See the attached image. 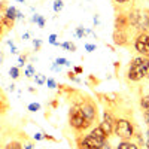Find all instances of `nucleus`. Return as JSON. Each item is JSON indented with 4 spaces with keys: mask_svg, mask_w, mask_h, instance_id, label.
<instances>
[{
    "mask_svg": "<svg viewBox=\"0 0 149 149\" xmlns=\"http://www.w3.org/2000/svg\"><path fill=\"white\" fill-rule=\"evenodd\" d=\"M48 42L51 45H55V46H60V42H57V34H51L48 37Z\"/></svg>",
    "mask_w": 149,
    "mask_h": 149,
    "instance_id": "24",
    "label": "nucleus"
},
{
    "mask_svg": "<svg viewBox=\"0 0 149 149\" xmlns=\"http://www.w3.org/2000/svg\"><path fill=\"white\" fill-rule=\"evenodd\" d=\"M74 74H76V73H73V72H69V73H67V78H69V79H72V81H74V82H78V84H79L81 81H79V79H78L76 76H74Z\"/></svg>",
    "mask_w": 149,
    "mask_h": 149,
    "instance_id": "29",
    "label": "nucleus"
},
{
    "mask_svg": "<svg viewBox=\"0 0 149 149\" xmlns=\"http://www.w3.org/2000/svg\"><path fill=\"white\" fill-rule=\"evenodd\" d=\"M100 127H102L103 133L106 134V137H109V136L113 134L115 118H113V115H112L107 109L104 110V113H103V119H102V122H100Z\"/></svg>",
    "mask_w": 149,
    "mask_h": 149,
    "instance_id": "8",
    "label": "nucleus"
},
{
    "mask_svg": "<svg viewBox=\"0 0 149 149\" xmlns=\"http://www.w3.org/2000/svg\"><path fill=\"white\" fill-rule=\"evenodd\" d=\"M33 46H34V51H39L40 46H42V40L40 39H33Z\"/></svg>",
    "mask_w": 149,
    "mask_h": 149,
    "instance_id": "26",
    "label": "nucleus"
},
{
    "mask_svg": "<svg viewBox=\"0 0 149 149\" xmlns=\"http://www.w3.org/2000/svg\"><path fill=\"white\" fill-rule=\"evenodd\" d=\"M140 107L145 110V109H149V94L148 95H143L140 98Z\"/></svg>",
    "mask_w": 149,
    "mask_h": 149,
    "instance_id": "19",
    "label": "nucleus"
},
{
    "mask_svg": "<svg viewBox=\"0 0 149 149\" xmlns=\"http://www.w3.org/2000/svg\"><path fill=\"white\" fill-rule=\"evenodd\" d=\"M34 81H36L37 85H43L46 82V78H45V74H42V73H36L34 74Z\"/></svg>",
    "mask_w": 149,
    "mask_h": 149,
    "instance_id": "18",
    "label": "nucleus"
},
{
    "mask_svg": "<svg viewBox=\"0 0 149 149\" xmlns=\"http://www.w3.org/2000/svg\"><path fill=\"white\" fill-rule=\"evenodd\" d=\"M17 2H19V3H24V2H26V0H17Z\"/></svg>",
    "mask_w": 149,
    "mask_h": 149,
    "instance_id": "44",
    "label": "nucleus"
},
{
    "mask_svg": "<svg viewBox=\"0 0 149 149\" xmlns=\"http://www.w3.org/2000/svg\"><path fill=\"white\" fill-rule=\"evenodd\" d=\"M130 27L137 29L139 31H146L149 27V10L146 9H133L128 12Z\"/></svg>",
    "mask_w": 149,
    "mask_h": 149,
    "instance_id": "4",
    "label": "nucleus"
},
{
    "mask_svg": "<svg viewBox=\"0 0 149 149\" xmlns=\"http://www.w3.org/2000/svg\"><path fill=\"white\" fill-rule=\"evenodd\" d=\"M130 34L128 30H115L113 31V42L119 46H127L128 45Z\"/></svg>",
    "mask_w": 149,
    "mask_h": 149,
    "instance_id": "9",
    "label": "nucleus"
},
{
    "mask_svg": "<svg viewBox=\"0 0 149 149\" xmlns=\"http://www.w3.org/2000/svg\"><path fill=\"white\" fill-rule=\"evenodd\" d=\"M55 64H57V66H60V67H61V66L69 67V66H70V61H69V60H66V58H60V57H58V58L55 60Z\"/></svg>",
    "mask_w": 149,
    "mask_h": 149,
    "instance_id": "20",
    "label": "nucleus"
},
{
    "mask_svg": "<svg viewBox=\"0 0 149 149\" xmlns=\"http://www.w3.org/2000/svg\"><path fill=\"white\" fill-rule=\"evenodd\" d=\"M2 128H3V122L0 121V131H2Z\"/></svg>",
    "mask_w": 149,
    "mask_h": 149,
    "instance_id": "43",
    "label": "nucleus"
},
{
    "mask_svg": "<svg viewBox=\"0 0 149 149\" xmlns=\"http://www.w3.org/2000/svg\"><path fill=\"white\" fill-rule=\"evenodd\" d=\"M17 19H24V15H22V12H17Z\"/></svg>",
    "mask_w": 149,
    "mask_h": 149,
    "instance_id": "38",
    "label": "nucleus"
},
{
    "mask_svg": "<svg viewBox=\"0 0 149 149\" xmlns=\"http://www.w3.org/2000/svg\"><path fill=\"white\" fill-rule=\"evenodd\" d=\"M8 45H9V48H10V52H12V54H17V52H18V51H17L15 43L12 42V40H8Z\"/></svg>",
    "mask_w": 149,
    "mask_h": 149,
    "instance_id": "28",
    "label": "nucleus"
},
{
    "mask_svg": "<svg viewBox=\"0 0 149 149\" xmlns=\"http://www.w3.org/2000/svg\"><path fill=\"white\" fill-rule=\"evenodd\" d=\"M69 125L76 133H84L85 130H88L93 124L85 118V115L81 112L79 106L74 103V104L70 106V110H69Z\"/></svg>",
    "mask_w": 149,
    "mask_h": 149,
    "instance_id": "3",
    "label": "nucleus"
},
{
    "mask_svg": "<svg viewBox=\"0 0 149 149\" xmlns=\"http://www.w3.org/2000/svg\"><path fill=\"white\" fill-rule=\"evenodd\" d=\"M146 78H148V79H149V72H148V76H146Z\"/></svg>",
    "mask_w": 149,
    "mask_h": 149,
    "instance_id": "45",
    "label": "nucleus"
},
{
    "mask_svg": "<svg viewBox=\"0 0 149 149\" xmlns=\"http://www.w3.org/2000/svg\"><path fill=\"white\" fill-rule=\"evenodd\" d=\"M149 72V58L148 57H136L130 61L127 70V79L131 82H139L148 76Z\"/></svg>",
    "mask_w": 149,
    "mask_h": 149,
    "instance_id": "2",
    "label": "nucleus"
},
{
    "mask_svg": "<svg viewBox=\"0 0 149 149\" xmlns=\"http://www.w3.org/2000/svg\"><path fill=\"white\" fill-rule=\"evenodd\" d=\"M24 149H36L31 143H26V145H24Z\"/></svg>",
    "mask_w": 149,
    "mask_h": 149,
    "instance_id": "37",
    "label": "nucleus"
},
{
    "mask_svg": "<svg viewBox=\"0 0 149 149\" xmlns=\"http://www.w3.org/2000/svg\"><path fill=\"white\" fill-rule=\"evenodd\" d=\"M81 109V112L85 115V118L88 119L91 124H94V121L97 119V107H95V103L90 98H84V100L78 102L76 103Z\"/></svg>",
    "mask_w": 149,
    "mask_h": 149,
    "instance_id": "7",
    "label": "nucleus"
},
{
    "mask_svg": "<svg viewBox=\"0 0 149 149\" xmlns=\"http://www.w3.org/2000/svg\"><path fill=\"white\" fill-rule=\"evenodd\" d=\"M31 21L37 24V27H40V29L45 27V18H43L42 15H39V14H34V15L31 17Z\"/></svg>",
    "mask_w": 149,
    "mask_h": 149,
    "instance_id": "13",
    "label": "nucleus"
},
{
    "mask_svg": "<svg viewBox=\"0 0 149 149\" xmlns=\"http://www.w3.org/2000/svg\"><path fill=\"white\" fill-rule=\"evenodd\" d=\"M19 74H21V70H19V67L12 66V67L9 69V76H10L12 79H18V78H19Z\"/></svg>",
    "mask_w": 149,
    "mask_h": 149,
    "instance_id": "15",
    "label": "nucleus"
},
{
    "mask_svg": "<svg viewBox=\"0 0 149 149\" xmlns=\"http://www.w3.org/2000/svg\"><path fill=\"white\" fill-rule=\"evenodd\" d=\"M29 37H30V33H24L22 34V40H29Z\"/></svg>",
    "mask_w": 149,
    "mask_h": 149,
    "instance_id": "40",
    "label": "nucleus"
},
{
    "mask_svg": "<svg viewBox=\"0 0 149 149\" xmlns=\"http://www.w3.org/2000/svg\"><path fill=\"white\" fill-rule=\"evenodd\" d=\"M27 109H29V112H37V110H40V104L39 103H30L27 106Z\"/></svg>",
    "mask_w": 149,
    "mask_h": 149,
    "instance_id": "22",
    "label": "nucleus"
},
{
    "mask_svg": "<svg viewBox=\"0 0 149 149\" xmlns=\"http://www.w3.org/2000/svg\"><path fill=\"white\" fill-rule=\"evenodd\" d=\"M26 61H27V55H19V58H18V67L21 69V67H24V64H26Z\"/></svg>",
    "mask_w": 149,
    "mask_h": 149,
    "instance_id": "27",
    "label": "nucleus"
},
{
    "mask_svg": "<svg viewBox=\"0 0 149 149\" xmlns=\"http://www.w3.org/2000/svg\"><path fill=\"white\" fill-rule=\"evenodd\" d=\"M113 134L121 140H130L134 137V125L125 118L115 119V127H113Z\"/></svg>",
    "mask_w": 149,
    "mask_h": 149,
    "instance_id": "5",
    "label": "nucleus"
},
{
    "mask_svg": "<svg viewBox=\"0 0 149 149\" xmlns=\"http://www.w3.org/2000/svg\"><path fill=\"white\" fill-rule=\"evenodd\" d=\"M102 149H112V148H110V145H109V142H107V140H106V143H104V145H103V148H102Z\"/></svg>",
    "mask_w": 149,
    "mask_h": 149,
    "instance_id": "41",
    "label": "nucleus"
},
{
    "mask_svg": "<svg viewBox=\"0 0 149 149\" xmlns=\"http://www.w3.org/2000/svg\"><path fill=\"white\" fill-rule=\"evenodd\" d=\"M45 84L48 85V88H51V90H55V88H57V82H55L52 78H48Z\"/></svg>",
    "mask_w": 149,
    "mask_h": 149,
    "instance_id": "23",
    "label": "nucleus"
},
{
    "mask_svg": "<svg viewBox=\"0 0 149 149\" xmlns=\"http://www.w3.org/2000/svg\"><path fill=\"white\" fill-rule=\"evenodd\" d=\"M63 6H64L63 0H54V12H60L63 9Z\"/></svg>",
    "mask_w": 149,
    "mask_h": 149,
    "instance_id": "21",
    "label": "nucleus"
},
{
    "mask_svg": "<svg viewBox=\"0 0 149 149\" xmlns=\"http://www.w3.org/2000/svg\"><path fill=\"white\" fill-rule=\"evenodd\" d=\"M24 74H26V78H34V74H36V70H34L33 64H27L26 70H24Z\"/></svg>",
    "mask_w": 149,
    "mask_h": 149,
    "instance_id": "16",
    "label": "nucleus"
},
{
    "mask_svg": "<svg viewBox=\"0 0 149 149\" xmlns=\"http://www.w3.org/2000/svg\"><path fill=\"white\" fill-rule=\"evenodd\" d=\"M43 139V134L42 133H36L34 134V140H42Z\"/></svg>",
    "mask_w": 149,
    "mask_h": 149,
    "instance_id": "34",
    "label": "nucleus"
},
{
    "mask_svg": "<svg viewBox=\"0 0 149 149\" xmlns=\"http://www.w3.org/2000/svg\"><path fill=\"white\" fill-rule=\"evenodd\" d=\"M148 30H149V27H148Z\"/></svg>",
    "mask_w": 149,
    "mask_h": 149,
    "instance_id": "46",
    "label": "nucleus"
},
{
    "mask_svg": "<svg viewBox=\"0 0 149 149\" xmlns=\"http://www.w3.org/2000/svg\"><path fill=\"white\" fill-rule=\"evenodd\" d=\"M10 104H9V100H8V97L5 94V91L0 88V116H3L6 112L9 110Z\"/></svg>",
    "mask_w": 149,
    "mask_h": 149,
    "instance_id": "10",
    "label": "nucleus"
},
{
    "mask_svg": "<svg viewBox=\"0 0 149 149\" xmlns=\"http://www.w3.org/2000/svg\"><path fill=\"white\" fill-rule=\"evenodd\" d=\"M3 60H5V55H3V51H0V66L3 64Z\"/></svg>",
    "mask_w": 149,
    "mask_h": 149,
    "instance_id": "39",
    "label": "nucleus"
},
{
    "mask_svg": "<svg viewBox=\"0 0 149 149\" xmlns=\"http://www.w3.org/2000/svg\"><path fill=\"white\" fill-rule=\"evenodd\" d=\"M116 149H139V146L131 140H121L116 146Z\"/></svg>",
    "mask_w": 149,
    "mask_h": 149,
    "instance_id": "11",
    "label": "nucleus"
},
{
    "mask_svg": "<svg viewBox=\"0 0 149 149\" xmlns=\"http://www.w3.org/2000/svg\"><path fill=\"white\" fill-rule=\"evenodd\" d=\"M60 46L67 49L69 52H74V51H76V45L72 43V42H63V43H60Z\"/></svg>",
    "mask_w": 149,
    "mask_h": 149,
    "instance_id": "17",
    "label": "nucleus"
},
{
    "mask_svg": "<svg viewBox=\"0 0 149 149\" xmlns=\"http://www.w3.org/2000/svg\"><path fill=\"white\" fill-rule=\"evenodd\" d=\"M134 49L142 57L149 58V33L148 31H139L134 39Z\"/></svg>",
    "mask_w": 149,
    "mask_h": 149,
    "instance_id": "6",
    "label": "nucleus"
},
{
    "mask_svg": "<svg viewBox=\"0 0 149 149\" xmlns=\"http://www.w3.org/2000/svg\"><path fill=\"white\" fill-rule=\"evenodd\" d=\"M5 149H22V143L19 140H10L9 143H6Z\"/></svg>",
    "mask_w": 149,
    "mask_h": 149,
    "instance_id": "14",
    "label": "nucleus"
},
{
    "mask_svg": "<svg viewBox=\"0 0 149 149\" xmlns=\"http://www.w3.org/2000/svg\"><path fill=\"white\" fill-rule=\"evenodd\" d=\"M17 12H18L17 8H14V6H6V9H5V17L9 18V19H12V21H15V19H17Z\"/></svg>",
    "mask_w": 149,
    "mask_h": 149,
    "instance_id": "12",
    "label": "nucleus"
},
{
    "mask_svg": "<svg viewBox=\"0 0 149 149\" xmlns=\"http://www.w3.org/2000/svg\"><path fill=\"white\" fill-rule=\"evenodd\" d=\"M143 118H145V122L149 125V109H145L143 110Z\"/></svg>",
    "mask_w": 149,
    "mask_h": 149,
    "instance_id": "30",
    "label": "nucleus"
},
{
    "mask_svg": "<svg viewBox=\"0 0 149 149\" xmlns=\"http://www.w3.org/2000/svg\"><path fill=\"white\" fill-rule=\"evenodd\" d=\"M85 49L88 52H93V51H95V45H91V43H88V45H85Z\"/></svg>",
    "mask_w": 149,
    "mask_h": 149,
    "instance_id": "31",
    "label": "nucleus"
},
{
    "mask_svg": "<svg viewBox=\"0 0 149 149\" xmlns=\"http://www.w3.org/2000/svg\"><path fill=\"white\" fill-rule=\"evenodd\" d=\"M73 73H82V67H79V66H76L73 69Z\"/></svg>",
    "mask_w": 149,
    "mask_h": 149,
    "instance_id": "36",
    "label": "nucleus"
},
{
    "mask_svg": "<svg viewBox=\"0 0 149 149\" xmlns=\"http://www.w3.org/2000/svg\"><path fill=\"white\" fill-rule=\"evenodd\" d=\"M94 24H95V26H98V17L97 15L94 17Z\"/></svg>",
    "mask_w": 149,
    "mask_h": 149,
    "instance_id": "42",
    "label": "nucleus"
},
{
    "mask_svg": "<svg viewBox=\"0 0 149 149\" xmlns=\"http://www.w3.org/2000/svg\"><path fill=\"white\" fill-rule=\"evenodd\" d=\"M43 134V139H46V140H51V142H57V139H54L52 136H49V134H45V133H42Z\"/></svg>",
    "mask_w": 149,
    "mask_h": 149,
    "instance_id": "32",
    "label": "nucleus"
},
{
    "mask_svg": "<svg viewBox=\"0 0 149 149\" xmlns=\"http://www.w3.org/2000/svg\"><path fill=\"white\" fill-rule=\"evenodd\" d=\"M115 3H119V5H124V3H128V2H131V0H113Z\"/></svg>",
    "mask_w": 149,
    "mask_h": 149,
    "instance_id": "35",
    "label": "nucleus"
},
{
    "mask_svg": "<svg viewBox=\"0 0 149 149\" xmlns=\"http://www.w3.org/2000/svg\"><path fill=\"white\" fill-rule=\"evenodd\" d=\"M85 33H86V30H85L84 27H78V29H76V36L79 37V39H82V37L85 36Z\"/></svg>",
    "mask_w": 149,
    "mask_h": 149,
    "instance_id": "25",
    "label": "nucleus"
},
{
    "mask_svg": "<svg viewBox=\"0 0 149 149\" xmlns=\"http://www.w3.org/2000/svg\"><path fill=\"white\" fill-rule=\"evenodd\" d=\"M145 145H146V149H149V128L146 131V140H145Z\"/></svg>",
    "mask_w": 149,
    "mask_h": 149,
    "instance_id": "33",
    "label": "nucleus"
},
{
    "mask_svg": "<svg viewBox=\"0 0 149 149\" xmlns=\"http://www.w3.org/2000/svg\"><path fill=\"white\" fill-rule=\"evenodd\" d=\"M107 137L103 133L102 127H94L90 134L86 136H78L76 137V146L78 149H102L106 143Z\"/></svg>",
    "mask_w": 149,
    "mask_h": 149,
    "instance_id": "1",
    "label": "nucleus"
}]
</instances>
